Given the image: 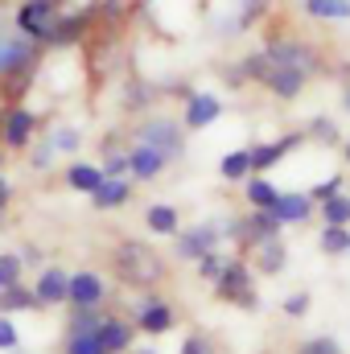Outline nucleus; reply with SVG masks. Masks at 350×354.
<instances>
[{
    "label": "nucleus",
    "instance_id": "14",
    "mask_svg": "<svg viewBox=\"0 0 350 354\" xmlns=\"http://www.w3.org/2000/svg\"><path fill=\"white\" fill-rule=\"evenodd\" d=\"M124 157H128V177L132 181H153V177H161V169L169 165V157L157 153V149H149V145H132Z\"/></svg>",
    "mask_w": 350,
    "mask_h": 354
},
{
    "label": "nucleus",
    "instance_id": "43",
    "mask_svg": "<svg viewBox=\"0 0 350 354\" xmlns=\"http://www.w3.org/2000/svg\"><path fill=\"white\" fill-rule=\"evenodd\" d=\"M8 194H12V185H8V181H4V177H0V214H4V210H8Z\"/></svg>",
    "mask_w": 350,
    "mask_h": 354
},
{
    "label": "nucleus",
    "instance_id": "33",
    "mask_svg": "<svg viewBox=\"0 0 350 354\" xmlns=\"http://www.w3.org/2000/svg\"><path fill=\"white\" fill-rule=\"evenodd\" d=\"M194 264H198V276H202V280H210V284H214L227 260H219V252H210V256H202V260H194Z\"/></svg>",
    "mask_w": 350,
    "mask_h": 354
},
{
    "label": "nucleus",
    "instance_id": "18",
    "mask_svg": "<svg viewBox=\"0 0 350 354\" xmlns=\"http://www.w3.org/2000/svg\"><path fill=\"white\" fill-rule=\"evenodd\" d=\"M280 227H284V223H280L272 210H256L248 223H239V239H243V243H264V239H276Z\"/></svg>",
    "mask_w": 350,
    "mask_h": 354
},
{
    "label": "nucleus",
    "instance_id": "22",
    "mask_svg": "<svg viewBox=\"0 0 350 354\" xmlns=\"http://www.w3.org/2000/svg\"><path fill=\"white\" fill-rule=\"evenodd\" d=\"M145 223H149V231L153 235H177L181 231V223H177V210L169 202H157V206H149L145 210Z\"/></svg>",
    "mask_w": 350,
    "mask_h": 354
},
{
    "label": "nucleus",
    "instance_id": "21",
    "mask_svg": "<svg viewBox=\"0 0 350 354\" xmlns=\"http://www.w3.org/2000/svg\"><path fill=\"white\" fill-rule=\"evenodd\" d=\"M301 8L313 21H350V0H301Z\"/></svg>",
    "mask_w": 350,
    "mask_h": 354
},
{
    "label": "nucleus",
    "instance_id": "6",
    "mask_svg": "<svg viewBox=\"0 0 350 354\" xmlns=\"http://www.w3.org/2000/svg\"><path fill=\"white\" fill-rule=\"evenodd\" d=\"M264 58H268L272 66H293V71H301V75H313V71H317V54H313L309 46H301V41H288V37L268 41V46H264Z\"/></svg>",
    "mask_w": 350,
    "mask_h": 354
},
{
    "label": "nucleus",
    "instance_id": "48",
    "mask_svg": "<svg viewBox=\"0 0 350 354\" xmlns=\"http://www.w3.org/2000/svg\"><path fill=\"white\" fill-rule=\"evenodd\" d=\"M347 252H350V248H347Z\"/></svg>",
    "mask_w": 350,
    "mask_h": 354
},
{
    "label": "nucleus",
    "instance_id": "34",
    "mask_svg": "<svg viewBox=\"0 0 350 354\" xmlns=\"http://www.w3.org/2000/svg\"><path fill=\"white\" fill-rule=\"evenodd\" d=\"M334 194H342V177H338V174L326 177L322 185H313V189H309V198H313V202H326V198H334Z\"/></svg>",
    "mask_w": 350,
    "mask_h": 354
},
{
    "label": "nucleus",
    "instance_id": "29",
    "mask_svg": "<svg viewBox=\"0 0 350 354\" xmlns=\"http://www.w3.org/2000/svg\"><path fill=\"white\" fill-rule=\"evenodd\" d=\"M17 309H37V301H33V288L8 284V288L0 292V313H17Z\"/></svg>",
    "mask_w": 350,
    "mask_h": 354
},
{
    "label": "nucleus",
    "instance_id": "35",
    "mask_svg": "<svg viewBox=\"0 0 350 354\" xmlns=\"http://www.w3.org/2000/svg\"><path fill=\"white\" fill-rule=\"evenodd\" d=\"M50 145H54L58 153H75V149H79V132H75V128H58Z\"/></svg>",
    "mask_w": 350,
    "mask_h": 354
},
{
    "label": "nucleus",
    "instance_id": "15",
    "mask_svg": "<svg viewBox=\"0 0 350 354\" xmlns=\"http://www.w3.org/2000/svg\"><path fill=\"white\" fill-rule=\"evenodd\" d=\"M66 284H71V276L62 272V268H42V276H37V284H33V301H37V309H46V305H62L66 301Z\"/></svg>",
    "mask_w": 350,
    "mask_h": 354
},
{
    "label": "nucleus",
    "instance_id": "25",
    "mask_svg": "<svg viewBox=\"0 0 350 354\" xmlns=\"http://www.w3.org/2000/svg\"><path fill=\"white\" fill-rule=\"evenodd\" d=\"M99 181H103L99 165H87V161H75V165H66V185H71V189H79V194H91Z\"/></svg>",
    "mask_w": 350,
    "mask_h": 354
},
{
    "label": "nucleus",
    "instance_id": "20",
    "mask_svg": "<svg viewBox=\"0 0 350 354\" xmlns=\"http://www.w3.org/2000/svg\"><path fill=\"white\" fill-rule=\"evenodd\" d=\"M91 12H75V17H58L54 21V29H50V37H46V46H66V41H79L83 37V29H87Z\"/></svg>",
    "mask_w": 350,
    "mask_h": 354
},
{
    "label": "nucleus",
    "instance_id": "4",
    "mask_svg": "<svg viewBox=\"0 0 350 354\" xmlns=\"http://www.w3.org/2000/svg\"><path fill=\"white\" fill-rule=\"evenodd\" d=\"M136 145H149V149L165 153L169 161H177L185 153V132L177 128L174 120H149V124L136 128Z\"/></svg>",
    "mask_w": 350,
    "mask_h": 354
},
{
    "label": "nucleus",
    "instance_id": "28",
    "mask_svg": "<svg viewBox=\"0 0 350 354\" xmlns=\"http://www.w3.org/2000/svg\"><path fill=\"white\" fill-rule=\"evenodd\" d=\"M219 174L227 177V181H243V177L252 174V157H248V149H235V153H227V157L219 161Z\"/></svg>",
    "mask_w": 350,
    "mask_h": 354
},
{
    "label": "nucleus",
    "instance_id": "5",
    "mask_svg": "<svg viewBox=\"0 0 350 354\" xmlns=\"http://www.w3.org/2000/svg\"><path fill=\"white\" fill-rule=\"evenodd\" d=\"M33 58H37V46L25 33H0V79L33 71Z\"/></svg>",
    "mask_w": 350,
    "mask_h": 354
},
{
    "label": "nucleus",
    "instance_id": "17",
    "mask_svg": "<svg viewBox=\"0 0 350 354\" xmlns=\"http://www.w3.org/2000/svg\"><path fill=\"white\" fill-rule=\"evenodd\" d=\"M305 79H309V75H301V71H293V66H272V62H268V71H264L260 83L272 91V95H280V99H293V95H301Z\"/></svg>",
    "mask_w": 350,
    "mask_h": 354
},
{
    "label": "nucleus",
    "instance_id": "1",
    "mask_svg": "<svg viewBox=\"0 0 350 354\" xmlns=\"http://www.w3.org/2000/svg\"><path fill=\"white\" fill-rule=\"evenodd\" d=\"M116 272H120V280L124 284H153L157 276H161V260L145 248V243H120V252H116Z\"/></svg>",
    "mask_w": 350,
    "mask_h": 354
},
{
    "label": "nucleus",
    "instance_id": "13",
    "mask_svg": "<svg viewBox=\"0 0 350 354\" xmlns=\"http://www.w3.org/2000/svg\"><path fill=\"white\" fill-rule=\"evenodd\" d=\"M297 145H305V132H288L284 140H272V145H256V149H248V157H252V174H268L276 161H284Z\"/></svg>",
    "mask_w": 350,
    "mask_h": 354
},
{
    "label": "nucleus",
    "instance_id": "42",
    "mask_svg": "<svg viewBox=\"0 0 350 354\" xmlns=\"http://www.w3.org/2000/svg\"><path fill=\"white\" fill-rule=\"evenodd\" d=\"M50 153H54V145H42V149L33 153V169H46V161H50Z\"/></svg>",
    "mask_w": 350,
    "mask_h": 354
},
{
    "label": "nucleus",
    "instance_id": "41",
    "mask_svg": "<svg viewBox=\"0 0 350 354\" xmlns=\"http://www.w3.org/2000/svg\"><path fill=\"white\" fill-rule=\"evenodd\" d=\"M145 95H149V91L140 87V83H136V87H128V107H145V103H149Z\"/></svg>",
    "mask_w": 350,
    "mask_h": 354
},
{
    "label": "nucleus",
    "instance_id": "27",
    "mask_svg": "<svg viewBox=\"0 0 350 354\" xmlns=\"http://www.w3.org/2000/svg\"><path fill=\"white\" fill-rule=\"evenodd\" d=\"M322 218L326 227H350V194H334L322 202Z\"/></svg>",
    "mask_w": 350,
    "mask_h": 354
},
{
    "label": "nucleus",
    "instance_id": "7",
    "mask_svg": "<svg viewBox=\"0 0 350 354\" xmlns=\"http://www.w3.org/2000/svg\"><path fill=\"white\" fill-rule=\"evenodd\" d=\"M132 309H136V330H140V334H165V330H174V309H169V301H161L157 292L140 297Z\"/></svg>",
    "mask_w": 350,
    "mask_h": 354
},
{
    "label": "nucleus",
    "instance_id": "16",
    "mask_svg": "<svg viewBox=\"0 0 350 354\" xmlns=\"http://www.w3.org/2000/svg\"><path fill=\"white\" fill-rule=\"evenodd\" d=\"M132 198V177H103L95 189H91V202L95 210H116Z\"/></svg>",
    "mask_w": 350,
    "mask_h": 354
},
{
    "label": "nucleus",
    "instance_id": "45",
    "mask_svg": "<svg viewBox=\"0 0 350 354\" xmlns=\"http://www.w3.org/2000/svg\"><path fill=\"white\" fill-rule=\"evenodd\" d=\"M136 354H157V351H136Z\"/></svg>",
    "mask_w": 350,
    "mask_h": 354
},
{
    "label": "nucleus",
    "instance_id": "9",
    "mask_svg": "<svg viewBox=\"0 0 350 354\" xmlns=\"http://www.w3.org/2000/svg\"><path fill=\"white\" fill-rule=\"evenodd\" d=\"M177 256L181 260H202V256H210L214 248H219V239H223V231H214V227H190V231H177Z\"/></svg>",
    "mask_w": 350,
    "mask_h": 354
},
{
    "label": "nucleus",
    "instance_id": "24",
    "mask_svg": "<svg viewBox=\"0 0 350 354\" xmlns=\"http://www.w3.org/2000/svg\"><path fill=\"white\" fill-rule=\"evenodd\" d=\"M99 322H103V309H99V305H71L66 334H91Z\"/></svg>",
    "mask_w": 350,
    "mask_h": 354
},
{
    "label": "nucleus",
    "instance_id": "47",
    "mask_svg": "<svg viewBox=\"0 0 350 354\" xmlns=\"http://www.w3.org/2000/svg\"><path fill=\"white\" fill-rule=\"evenodd\" d=\"M0 165H4V157H0Z\"/></svg>",
    "mask_w": 350,
    "mask_h": 354
},
{
    "label": "nucleus",
    "instance_id": "26",
    "mask_svg": "<svg viewBox=\"0 0 350 354\" xmlns=\"http://www.w3.org/2000/svg\"><path fill=\"white\" fill-rule=\"evenodd\" d=\"M276 198H280V189H276L264 174H256L252 181H248V202H252V210H272Z\"/></svg>",
    "mask_w": 350,
    "mask_h": 354
},
{
    "label": "nucleus",
    "instance_id": "39",
    "mask_svg": "<svg viewBox=\"0 0 350 354\" xmlns=\"http://www.w3.org/2000/svg\"><path fill=\"white\" fill-rule=\"evenodd\" d=\"M309 128H313V132H317V140H326V145H338V128H334V124H330V120H313V124H309Z\"/></svg>",
    "mask_w": 350,
    "mask_h": 354
},
{
    "label": "nucleus",
    "instance_id": "38",
    "mask_svg": "<svg viewBox=\"0 0 350 354\" xmlns=\"http://www.w3.org/2000/svg\"><path fill=\"white\" fill-rule=\"evenodd\" d=\"M99 174H103V177H128V157H120V153H116V157H107V161L99 165Z\"/></svg>",
    "mask_w": 350,
    "mask_h": 354
},
{
    "label": "nucleus",
    "instance_id": "40",
    "mask_svg": "<svg viewBox=\"0 0 350 354\" xmlns=\"http://www.w3.org/2000/svg\"><path fill=\"white\" fill-rule=\"evenodd\" d=\"M181 354H210V342H206L202 334H190V338L181 342Z\"/></svg>",
    "mask_w": 350,
    "mask_h": 354
},
{
    "label": "nucleus",
    "instance_id": "36",
    "mask_svg": "<svg viewBox=\"0 0 350 354\" xmlns=\"http://www.w3.org/2000/svg\"><path fill=\"white\" fill-rule=\"evenodd\" d=\"M284 313H288V317H305V313H309V292H293V297H284Z\"/></svg>",
    "mask_w": 350,
    "mask_h": 354
},
{
    "label": "nucleus",
    "instance_id": "8",
    "mask_svg": "<svg viewBox=\"0 0 350 354\" xmlns=\"http://www.w3.org/2000/svg\"><path fill=\"white\" fill-rule=\"evenodd\" d=\"M91 338L99 342L103 354H124L132 346V338H136V326H128L124 317H103V322L91 330Z\"/></svg>",
    "mask_w": 350,
    "mask_h": 354
},
{
    "label": "nucleus",
    "instance_id": "46",
    "mask_svg": "<svg viewBox=\"0 0 350 354\" xmlns=\"http://www.w3.org/2000/svg\"><path fill=\"white\" fill-rule=\"evenodd\" d=\"M347 161H350V140H347Z\"/></svg>",
    "mask_w": 350,
    "mask_h": 354
},
{
    "label": "nucleus",
    "instance_id": "44",
    "mask_svg": "<svg viewBox=\"0 0 350 354\" xmlns=\"http://www.w3.org/2000/svg\"><path fill=\"white\" fill-rule=\"evenodd\" d=\"M347 111H350V87H347Z\"/></svg>",
    "mask_w": 350,
    "mask_h": 354
},
{
    "label": "nucleus",
    "instance_id": "30",
    "mask_svg": "<svg viewBox=\"0 0 350 354\" xmlns=\"http://www.w3.org/2000/svg\"><path fill=\"white\" fill-rule=\"evenodd\" d=\"M350 248V227H326L322 231V252L326 256H347Z\"/></svg>",
    "mask_w": 350,
    "mask_h": 354
},
{
    "label": "nucleus",
    "instance_id": "37",
    "mask_svg": "<svg viewBox=\"0 0 350 354\" xmlns=\"http://www.w3.org/2000/svg\"><path fill=\"white\" fill-rule=\"evenodd\" d=\"M21 342V334H17V326L8 322V313H0V351H12Z\"/></svg>",
    "mask_w": 350,
    "mask_h": 354
},
{
    "label": "nucleus",
    "instance_id": "12",
    "mask_svg": "<svg viewBox=\"0 0 350 354\" xmlns=\"http://www.w3.org/2000/svg\"><path fill=\"white\" fill-rule=\"evenodd\" d=\"M33 128H37V115L29 107H8L4 120H0V136H4L8 149H25L29 136H33Z\"/></svg>",
    "mask_w": 350,
    "mask_h": 354
},
{
    "label": "nucleus",
    "instance_id": "10",
    "mask_svg": "<svg viewBox=\"0 0 350 354\" xmlns=\"http://www.w3.org/2000/svg\"><path fill=\"white\" fill-rule=\"evenodd\" d=\"M66 301L71 305H103L107 301V284L99 272H71V284H66Z\"/></svg>",
    "mask_w": 350,
    "mask_h": 354
},
{
    "label": "nucleus",
    "instance_id": "3",
    "mask_svg": "<svg viewBox=\"0 0 350 354\" xmlns=\"http://www.w3.org/2000/svg\"><path fill=\"white\" fill-rule=\"evenodd\" d=\"M54 21H58V0H25V4L17 8V29H21L33 46H46Z\"/></svg>",
    "mask_w": 350,
    "mask_h": 354
},
{
    "label": "nucleus",
    "instance_id": "19",
    "mask_svg": "<svg viewBox=\"0 0 350 354\" xmlns=\"http://www.w3.org/2000/svg\"><path fill=\"white\" fill-rule=\"evenodd\" d=\"M272 214H276L280 223H305V218L313 214V198H309V194H284V189H280Z\"/></svg>",
    "mask_w": 350,
    "mask_h": 354
},
{
    "label": "nucleus",
    "instance_id": "11",
    "mask_svg": "<svg viewBox=\"0 0 350 354\" xmlns=\"http://www.w3.org/2000/svg\"><path fill=\"white\" fill-rule=\"evenodd\" d=\"M219 115H223V99H219V95L194 91V95L185 99V128H190V132H202V128H210Z\"/></svg>",
    "mask_w": 350,
    "mask_h": 354
},
{
    "label": "nucleus",
    "instance_id": "2",
    "mask_svg": "<svg viewBox=\"0 0 350 354\" xmlns=\"http://www.w3.org/2000/svg\"><path fill=\"white\" fill-rule=\"evenodd\" d=\"M214 288H219L223 301H231V305H239V309H260L256 288H252V272H248L243 260H227L223 272H219V280H214Z\"/></svg>",
    "mask_w": 350,
    "mask_h": 354
},
{
    "label": "nucleus",
    "instance_id": "23",
    "mask_svg": "<svg viewBox=\"0 0 350 354\" xmlns=\"http://www.w3.org/2000/svg\"><path fill=\"white\" fill-rule=\"evenodd\" d=\"M256 248H260V252H256V268L268 272V276H276V272L284 268V260H288V252H284L280 235H276V239H264V243H256Z\"/></svg>",
    "mask_w": 350,
    "mask_h": 354
},
{
    "label": "nucleus",
    "instance_id": "32",
    "mask_svg": "<svg viewBox=\"0 0 350 354\" xmlns=\"http://www.w3.org/2000/svg\"><path fill=\"white\" fill-rule=\"evenodd\" d=\"M66 354H103L91 334H66Z\"/></svg>",
    "mask_w": 350,
    "mask_h": 354
},
{
    "label": "nucleus",
    "instance_id": "31",
    "mask_svg": "<svg viewBox=\"0 0 350 354\" xmlns=\"http://www.w3.org/2000/svg\"><path fill=\"white\" fill-rule=\"evenodd\" d=\"M297 354H342V346H338L330 334H317V338H305V342L297 346Z\"/></svg>",
    "mask_w": 350,
    "mask_h": 354
}]
</instances>
